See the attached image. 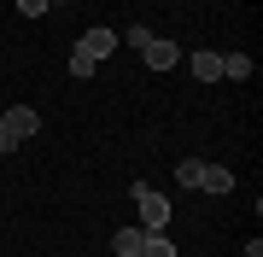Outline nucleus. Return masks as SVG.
<instances>
[{
  "mask_svg": "<svg viewBox=\"0 0 263 257\" xmlns=\"http://www.w3.org/2000/svg\"><path fill=\"white\" fill-rule=\"evenodd\" d=\"M176 181L193 193H234V175L222 170V164H205V158H181L176 164Z\"/></svg>",
  "mask_w": 263,
  "mask_h": 257,
  "instance_id": "obj_1",
  "label": "nucleus"
},
{
  "mask_svg": "<svg viewBox=\"0 0 263 257\" xmlns=\"http://www.w3.org/2000/svg\"><path fill=\"white\" fill-rule=\"evenodd\" d=\"M135 210H141V228H146V234H164V222H170V199H164L158 187L135 181Z\"/></svg>",
  "mask_w": 263,
  "mask_h": 257,
  "instance_id": "obj_2",
  "label": "nucleus"
},
{
  "mask_svg": "<svg viewBox=\"0 0 263 257\" xmlns=\"http://www.w3.org/2000/svg\"><path fill=\"white\" fill-rule=\"evenodd\" d=\"M111 47H117V35H111V29H82V35H76V53H82V58H94V65H100V58H111Z\"/></svg>",
  "mask_w": 263,
  "mask_h": 257,
  "instance_id": "obj_3",
  "label": "nucleus"
},
{
  "mask_svg": "<svg viewBox=\"0 0 263 257\" xmlns=\"http://www.w3.org/2000/svg\"><path fill=\"white\" fill-rule=\"evenodd\" d=\"M141 58H146L152 70H170V65H181V47H176V41H164V35H152L146 47H141Z\"/></svg>",
  "mask_w": 263,
  "mask_h": 257,
  "instance_id": "obj_4",
  "label": "nucleus"
},
{
  "mask_svg": "<svg viewBox=\"0 0 263 257\" xmlns=\"http://www.w3.org/2000/svg\"><path fill=\"white\" fill-rule=\"evenodd\" d=\"M0 117H6V129L18 134V141H29V134L41 129V111H35V105H12V111H0Z\"/></svg>",
  "mask_w": 263,
  "mask_h": 257,
  "instance_id": "obj_5",
  "label": "nucleus"
},
{
  "mask_svg": "<svg viewBox=\"0 0 263 257\" xmlns=\"http://www.w3.org/2000/svg\"><path fill=\"white\" fill-rule=\"evenodd\" d=\"M141 246H146V228H141V222H129V228L111 234V251L117 257H141Z\"/></svg>",
  "mask_w": 263,
  "mask_h": 257,
  "instance_id": "obj_6",
  "label": "nucleus"
},
{
  "mask_svg": "<svg viewBox=\"0 0 263 257\" xmlns=\"http://www.w3.org/2000/svg\"><path fill=\"white\" fill-rule=\"evenodd\" d=\"M187 65H193V76H199V82H222V53H205V47H199Z\"/></svg>",
  "mask_w": 263,
  "mask_h": 257,
  "instance_id": "obj_7",
  "label": "nucleus"
},
{
  "mask_svg": "<svg viewBox=\"0 0 263 257\" xmlns=\"http://www.w3.org/2000/svg\"><path fill=\"white\" fill-rule=\"evenodd\" d=\"M222 76L228 82H246V76H252V58H246V53H222Z\"/></svg>",
  "mask_w": 263,
  "mask_h": 257,
  "instance_id": "obj_8",
  "label": "nucleus"
},
{
  "mask_svg": "<svg viewBox=\"0 0 263 257\" xmlns=\"http://www.w3.org/2000/svg\"><path fill=\"white\" fill-rule=\"evenodd\" d=\"M141 257H176V246H170L164 234H146V246H141Z\"/></svg>",
  "mask_w": 263,
  "mask_h": 257,
  "instance_id": "obj_9",
  "label": "nucleus"
},
{
  "mask_svg": "<svg viewBox=\"0 0 263 257\" xmlns=\"http://www.w3.org/2000/svg\"><path fill=\"white\" fill-rule=\"evenodd\" d=\"M94 70H100V65H94V58H82V53H76V47H70V76H76V82H88V76H94Z\"/></svg>",
  "mask_w": 263,
  "mask_h": 257,
  "instance_id": "obj_10",
  "label": "nucleus"
},
{
  "mask_svg": "<svg viewBox=\"0 0 263 257\" xmlns=\"http://www.w3.org/2000/svg\"><path fill=\"white\" fill-rule=\"evenodd\" d=\"M53 0H18V18H47Z\"/></svg>",
  "mask_w": 263,
  "mask_h": 257,
  "instance_id": "obj_11",
  "label": "nucleus"
},
{
  "mask_svg": "<svg viewBox=\"0 0 263 257\" xmlns=\"http://www.w3.org/2000/svg\"><path fill=\"white\" fill-rule=\"evenodd\" d=\"M123 41H129V47H135V53H141V47H146V41H152V29H146V24H135V29H123Z\"/></svg>",
  "mask_w": 263,
  "mask_h": 257,
  "instance_id": "obj_12",
  "label": "nucleus"
},
{
  "mask_svg": "<svg viewBox=\"0 0 263 257\" xmlns=\"http://www.w3.org/2000/svg\"><path fill=\"white\" fill-rule=\"evenodd\" d=\"M18 146H24V141H18V134L6 129V117H0V152H18Z\"/></svg>",
  "mask_w": 263,
  "mask_h": 257,
  "instance_id": "obj_13",
  "label": "nucleus"
},
{
  "mask_svg": "<svg viewBox=\"0 0 263 257\" xmlns=\"http://www.w3.org/2000/svg\"><path fill=\"white\" fill-rule=\"evenodd\" d=\"M53 6H59V0H53Z\"/></svg>",
  "mask_w": 263,
  "mask_h": 257,
  "instance_id": "obj_14",
  "label": "nucleus"
}]
</instances>
